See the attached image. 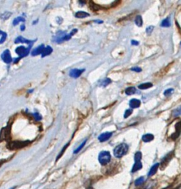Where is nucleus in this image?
Masks as SVG:
<instances>
[{
  "mask_svg": "<svg viewBox=\"0 0 181 189\" xmlns=\"http://www.w3.org/2000/svg\"><path fill=\"white\" fill-rule=\"evenodd\" d=\"M44 49H45V46H44V45H41L38 47H36V48H35L33 50V51L31 52V55H33V56L38 55L39 54L42 55Z\"/></svg>",
  "mask_w": 181,
  "mask_h": 189,
  "instance_id": "obj_10",
  "label": "nucleus"
},
{
  "mask_svg": "<svg viewBox=\"0 0 181 189\" xmlns=\"http://www.w3.org/2000/svg\"><path fill=\"white\" fill-rule=\"evenodd\" d=\"M173 153H174L173 151H172V152L169 153V154H168L167 155L164 157V159H163L162 162H161V169H164V168H165L166 166L168 165V163H169L170 162V160H172V158L173 157V155H174Z\"/></svg>",
  "mask_w": 181,
  "mask_h": 189,
  "instance_id": "obj_7",
  "label": "nucleus"
},
{
  "mask_svg": "<svg viewBox=\"0 0 181 189\" xmlns=\"http://www.w3.org/2000/svg\"><path fill=\"white\" fill-rule=\"evenodd\" d=\"M15 188H16V187H14V188H11V189H15Z\"/></svg>",
  "mask_w": 181,
  "mask_h": 189,
  "instance_id": "obj_41",
  "label": "nucleus"
},
{
  "mask_svg": "<svg viewBox=\"0 0 181 189\" xmlns=\"http://www.w3.org/2000/svg\"><path fill=\"white\" fill-rule=\"evenodd\" d=\"M132 112H133V110H127L126 111V112H125V114H124V118H128V117L130 116V115H131Z\"/></svg>",
  "mask_w": 181,
  "mask_h": 189,
  "instance_id": "obj_35",
  "label": "nucleus"
},
{
  "mask_svg": "<svg viewBox=\"0 0 181 189\" xmlns=\"http://www.w3.org/2000/svg\"><path fill=\"white\" fill-rule=\"evenodd\" d=\"M158 166H159V163H156L151 168L149 174H148V176H149V177H151V176H153L154 174H156V172H157L158 169Z\"/></svg>",
  "mask_w": 181,
  "mask_h": 189,
  "instance_id": "obj_16",
  "label": "nucleus"
},
{
  "mask_svg": "<svg viewBox=\"0 0 181 189\" xmlns=\"http://www.w3.org/2000/svg\"><path fill=\"white\" fill-rule=\"evenodd\" d=\"M136 92H137L136 89H135V87H133L126 88V90H125V93H126L127 95H132V94H134Z\"/></svg>",
  "mask_w": 181,
  "mask_h": 189,
  "instance_id": "obj_19",
  "label": "nucleus"
},
{
  "mask_svg": "<svg viewBox=\"0 0 181 189\" xmlns=\"http://www.w3.org/2000/svg\"><path fill=\"white\" fill-rule=\"evenodd\" d=\"M112 132H105L103 134L100 135L98 137V141L100 142H104L108 141L109 139L112 137Z\"/></svg>",
  "mask_w": 181,
  "mask_h": 189,
  "instance_id": "obj_9",
  "label": "nucleus"
},
{
  "mask_svg": "<svg viewBox=\"0 0 181 189\" xmlns=\"http://www.w3.org/2000/svg\"><path fill=\"white\" fill-rule=\"evenodd\" d=\"M129 146L126 143H120L114 149V155L115 157L120 158L128 152Z\"/></svg>",
  "mask_w": 181,
  "mask_h": 189,
  "instance_id": "obj_1",
  "label": "nucleus"
},
{
  "mask_svg": "<svg viewBox=\"0 0 181 189\" xmlns=\"http://www.w3.org/2000/svg\"><path fill=\"white\" fill-rule=\"evenodd\" d=\"M144 181H145V178L143 177H140V178L137 179V180H135V185H136V186H139V185H141L144 182Z\"/></svg>",
  "mask_w": 181,
  "mask_h": 189,
  "instance_id": "obj_26",
  "label": "nucleus"
},
{
  "mask_svg": "<svg viewBox=\"0 0 181 189\" xmlns=\"http://www.w3.org/2000/svg\"><path fill=\"white\" fill-rule=\"evenodd\" d=\"M132 71H135V72H137V73H140V72H141V68L140 67H133L131 69Z\"/></svg>",
  "mask_w": 181,
  "mask_h": 189,
  "instance_id": "obj_37",
  "label": "nucleus"
},
{
  "mask_svg": "<svg viewBox=\"0 0 181 189\" xmlns=\"http://www.w3.org/2000/svg\"><path fill=\"white\" fill-rule=\"evenodd\" d=\"M75 16L76 18H79V19H84V18L89 16V14L87 12H84V11H78L75 14Z\"/></svg>",
  "mask_w": 181,
  "mask_h": 189,
  "instance_id": "obj_14",
  "label": "nucleus"
},
{
  "mask_svg": "<svg viewBox=\"0 0 181 189\" xmlns=\"http://www.w3.org/2000/svg\"><path fill=\"white\" fill-rule=\"evenodd\" d=\"M2 32H1V31H0V34H2Z\"/></svg>",
  "mask_w": 181,
  "mask_h": 189,
  "instance_id": "obj_42",
  "label": "nucleus"
},
{
  "mask_svg": "<svg viewBox=\"0 0 181 189\" xmlns=\"http://www.w3.org/2000/svg\"><path fill=\"white\" fill-rule=\"evenodd\" d=\"M142 169V163L141 161H139V162H135V163L134 164V166H133V169H132V172L134 173V172H138V170H140V169Z\"/></svg>",
  "mask_w": 181,
  "mask_h": 189,
  "instance_id": "obj_17",
  "label": "nucleus"
},
{
  "mask_svg": "<svg viewBox=\"0 0 181 189\" xmlns=\"http://www.w3.org/2000/svg\"><path fill=\"white\" fill-rule=\"evenodd\" d=\"M153 29H154V27H153V26H149V27H148L147 28H146V33L149 34H149L151 33V32H152Z\"/></svg>",
  "mask_w": 181,
  "mask_h": 189,
  "instance_id": "obj_36",
  "label": "nucleus"
},
{
  "mask_svg": "<svg viewBox=\"0 0 181 189\" xmlns=\"http://www.w3.org/2000/svg\"><path fill=\"white\" fill-rule=\"evenodd\" d=\"M110 83L111 80L110 79H108V78H107V79H104V80H102V81H101L100 86H101V87H107V86L109 85Z\"/></svg>",
  "mask_w": 181,
  "mask_h": 189,
  "instance_id": "obj_25",
  "label": "nucleus"
},
{
  "mask_svg": "<svg viewBox=\"0 0 181 189\" xmlns=\"http://www.w3.org/2000/svg\"><path fill=\"white\" fill-rule=\"evenodd\" d=\"M174 89H168L164 92V95L165 96H169L170 94H172V92H173Z\"/></svg>",
  "mask_w": 181,
  "mask_h": 189,
  "instance_id": "obj_32",
  "label": "nucleus"
},
{
  "mask_svg": "<svg viewBox=\"0 0 181 189\" xmlns=\"http://www.w3.org/2000/svg\"><path fill=\"white\" fill-rule=\"evenodd\" d=\"M33 116H34V118L36 119V120H42V116H41V115H39V114H38L36 112V113H34V114H33Z\"/></svg>",
  "mask_w": 181,
  "mask_h": 189,
  "instance_id": "obj_34",
  "label": "nucleus"
},
{
  "mask_svg": "<svg viewBox=\"0 0 181 189\" xmlns=\"http://www.w3.org/2000/svg\"><path fill=\"white\" fill-rule=\"evenodd\" d=\"M84 70H85L84 69H73V70H71L70 71V76L72 78H73V79H77V78H79L81 76V75L83 73H84Z\"/></svg>",
  "mask_w": 181,
  "mask_h": 189,
  "instance_id": "obj_8",
  "label": "nucleus"
},
{
  "mask_svg": "<svg viewBox=\"0 0 181 189\" xmlns=\"http://www.w3.org/2000/svg\"><path fill=\"white\" fill-rule=\"evenodd\" d=\"M111 160L110 153L107 151H103L99 154L98 161L102 166H105L108 164Z\"/></svg>",
  "mask_w": 181,
  "mask_h": 189,
  "instance_id": "obj_3",
  "label": "nucleus"
},
{
  "mask_svg": "<svg viewBox=\"0 0 181 189\" xmlns=\"http://www.w3.org/2000/svg\"><path fill=\"white\" fill-rule=\"evenodd\" d=\"M6 38H7V34L5 33H2V38L0 39V44H2L5 41Z\"/></svg>",
  "mask_w": 181,
  "mask_h": 189,
  "instance_id": "obj_31",
  "label": "nucleus"
},
{
  "mask_svg": "<svg viewBox=\"0 0 181 189\" xmlns=\"http://www.w3.org/2000/svg\"><path fill=\"white\" fill-rule=\"evenodd\" d=\"M180 45H181V43H180Z\"/></svg>",
  "mask_w": 181,
  "mask_h": 189,
  "instance_id": "obj_43",
  "label": "nucleus"
},
{
  "mask_svg": "<svg viewBox=\"0 0 181 189\" xmlns=\"http://www.w3.org/2000/svg\"><path fill=\"white\" fill-rule=\"evenodd\" d=\"M141 157H142L141 152L138 151V152L135 153V162H139V161H141Z\"/></svg>",
  "mask_w": 181,
  "mask_h": 189,
  "instance_id": "obj_29",
  "label": "nucleus"
},
{
  "mask_svg": "<svg viewBox=\"0 0 181 189\" xmlns=\"http://www.w3.org/2000/svg\"><path fill=\"white\" fill-rule=\"evenodd\" d=\"M2 59L3 60L4 62H5L6 64H10L12 62V58H11V52L8 50H5L4 52L2 53V54L1 55Z\"/></svg>",
  "mask_w": 181,
  "mask_h": 189,
  "instance_id": "obj_6",
  "label": "nucleus"
},
{
  "mask_svg": "<svg viewBox=\"0 0 181 189\" xmlns=\"http://www.w3.org/2000/svg\"><path fill=\"white\" fill-rule=\"evenodd\" d=\"M153 139H154V136H153V135H151V134L144 135L143 136V138H142V140H143L144 142H146V143L151 141Z\"/></svg>",
  "mask_w": 181,
  "mask_h": 189,
  "instance_id": "obj_18",
  "label": "nucleus"
},
{
  "mask_svg": "<svg viewBox=\"0 0 181 189\" xmlns=\"http://www.w3.org/2000/svg\"><path fill=\"white\" fill-rule=\"evenodd\" d=\"M30 47H27V48H26V47H24L23 46L18 47L16 49V53L19 55V58H16V60L14 61V63H16L18 61H19L20 58L27 56V55L29 54V53H30Z\"/></svg>",
  "mask_w": 181,
  "mask_h": 189,
  "instance_id": "obj_4",
  "label": "nucleus"
},
{
  "mask_svg": "<svg viewBox=\"0 0 181 189\" xmlns=\"http://www.w3.org/2000/svg\"><path fill=\"white\" fill-rule=\"evenodd\" d=\"M87 139H85V140H84V141L83 142V143H81V145H80V146H79V148H78V149H76V150H75V151H74V154H77V153H79V151H81V150L83 148H84V146H85L86 142H87Z\"/></svg>",
  "mask_w": 181,
  "mask_h": 189,
  "instance_id": "obj_27",
  "label": "nucleus"
},
{
  "mask_svg": "<svg viewBox=\"0 0 181 189\" xmlns=\"http://www.w3.org/2000/svg\"><path fill=\"white\" fill-rule=\"evenodd\" d=\"M34 42V41H30L27 39H24L23 37L22 36H19L15 39V43H26V44H28V45H32L33 43Z\"/></svg>",
  "mask_w": 181,
  "mask_h": 189,
  "instance_id": "obj_11",
  "label": "nucleus"
},
{
  "mask_svg": "<svg viewBox=\"0 0 181 189\" xmlns=\"http://www.w3.org/2000/svg\"><path fill=\"white\" fill-rule=\"evenodd\" d=\"M135 24H136L137 26H138V27H141V26L143 25V19H142L141 16H137L136 17H135Z\"/></svg>",
  "mask_w": 181,
  "mask_h": 189,
  "instance_id": "obj_21",
  "label": "nucleus"
},
{
  "mask_svg": "<svg viewBox=\"0 0 181 189\" xmlns=\"http://www.w3.org/2000/svg\"><path fill=\"white\" fill-rule=\"evenodd\" d=\"M20 29H21V30H22V31H23V30H24V29H25V26H24V24H22V25L21 26Z\"/></svg>",
  "mask_w": 181,
  "mask_h": 189,
  "instance_id": "obj_40",
  "label": "nucleus"
},
{
  "mask_svg": "<svg viewBox=\"0 0 181 189\" xmlns=\"http://www.w3.org/2000/svg\"><path fill=\"white\" fill-rule=\"evenodd\" d=\"M132 45H138V42H137V41L133 40L132 41Z\"/></svg>",
  "mask_w": 181,
  "mask_h": 189,
  "instance_id": "obj_39",
  "label": "nucleus"
},
{
  "mask_svg": "<svg viewBox=\"0 0 181 189\" xmlns=\"http://www.w3.org/2000/svg\"><path fill=\"white\" fill-rule=\"evenodd\" d=\"M25 22V19H24V18L22 17V16H19V17H16L15 19L14 20V22H13V24H14V26L17 25L18 24L20 23V22Z\"/></svg>",
  "mask_w": 181,
  "mask_h": 189,
  "instance_id": "obj_22",
  "label": "nucleus"
},
{
  "mask_svg": "<svg viewBox=\"0 0 181 189\" xmlns=\"http://www.w3.org/2000/svg\"><path fill=\"white\" fill-rule=\"evenodd\" d=\"M5 162H6V160H4V159L0 160V167H1V166H2Z\"/></svg>",
  "mask_w": 181,
  "mask_h": 189,
  "instance_id": "obj_38",
  "label": "nucleus"
},
{
  "mask_svg": "<svg viewBox=\"0 0 181 189\" xmlns=\"http://www.w3.org/2000/svg\"><path fill=\"white\" fill-rule=\"evenodd\" d=\"M176 133H174V135H172V138H173V139H175V138H177V137L179 136V135L180 134L181 132V122H180V123H177V125H176Z\"/></svg>",
  "mask_w": 181,
  "mask_h": 189,
  "instance_id": "obj_15",
  "label": "nucleus"
},
{
  "mask_svg": "<svg viewBox=\"0 0 181 189\" xmlns=\"http://www.w3.org/2000/svg\"><path fill=\"white\" fill-rule=\"evenodd\" d=\"M170 25H171V22H170V18L169 17L166 18V19H164V20L162 22V23H161V26H162V27H168Z\"/></svg>",
  "mask_w": 181,
  "mask_h": 189,
  "instance_id": "obj_23",
  "label": "nucleus"
},
{
  "mask_svg": "<svg viewBox=\"0 0 181 189\" xmlns=\"http://www.w3.org/2000/svg\"><path fill=\"white\" fill-rule=\"evenodd\" d=\"M151 87H152V84H151V83L147 82V83H143V84L139 85L138 86V88L141 89H149V88Z\"/></svg>",
  "mask_w": 181,
  "mask_h": 189,
  "instance_id": "obj_20",
  "label": "nucleus"
},
{
  "mask_svg": "<svg viewBox=\"0 0 181 189\" xmlns=\"http://www.w3.org/2000/svg\"><path fill=\"white\" fill-rule=\"evenodd\" d=\"M11 15H12V14L10 12H5L4 14H2L1 15V18L2 19H9L10 16H11Z\"/></svg>",
  "mask_w": 181,
  "mask_h": 189,
  "instance_id": "obj_30",
  "label": "nucleus"
},
{
  "mask_svg": "<svg viewBox=\"0 0 181 189\" xmlns=\"http://www.w3.org/2000/svg\"><path fill=\"white\" fill-rule=\"evenodd\" d=\"M140 105H141V101L138 100V99H132L130 101V107L131 108H138Z\"/></svg>",
  "mask_w": 181,
  "mask_h": 189,
  "instance_id": "obj_12",
  "label": "nucleus"
},
{
  "mask_svg": "<svg viewBox=\"0 0 181 189\" xmlns=\"http://www.w3.org/2000/svg\"><path fill=\"white\" fill-rule=\"evenodd\" d=\"M30 143L29 141H12L9 142L8 144V148L11 150L19 149L25 147Z\"/></svg>",
  "mask_w": 181,
  "mask_h": 189,
  "instance_id": "obj_2",
  "label": "nucleus"
},
{
  "mask_svg": "<svg viewBox=\"0 0 181 189\" xmlns=\"http://www.w3.org/2000/svg\"><path fill=\"white\" fill-rule=\"evenodd\" d=\"M69 146V143H67V145H66V146H64V149H62V151H61V152H60V153H59V154H58V157H57V160H58V158H59V157H61V156H62V154H64V151H65V150H66V149H67V146Z\"/></svg>",
  "mask_w": 181,
  "mask_h": 189,
  "instance_id": "obj_33",
  "label": "nucleus"
},
{
  "mask_svg": "<svg viewBox=\"0 0 181 189\" xmlns=\"http://www.w3.org/2000/svg\"><path fill=\"white\" fill-rule=\"evenodd\" d=\"M173 115L174 117L180 116L181 115V106L180 107H179L178 108H177L176 110H174L173 111Z\"/></svg>",
  "mask_w": 181,
  "mask_h": 189,
  "instance_id": "obj_28",
  "label": "nucleus"
},
{
  "mask_svg": "<svg viewBox=\"0 0 181 189\" xmlns=\"http://www.w3.org/2000/svg\"><path fill=\"white\" fill-rule=\"evenodd\" d=\"M11 138V125L3 128L0 132V141H8Z\"/></svg>",
  "mask_w": 181,
  "mask_h": 189,
  "instance_id": "obj_5",
  "label": "nucleus"
},
{
  "mask_svg": "<svg viewBox=\"0 0 181 189\" xmlns=\"http://www.w3.org/2000/svg\"><path fill=\"white\" fill-rule=\"evenodd\" d=\"M89 8H90L91 10H92L93 11H98V10L101 8L100 7H99V5L95 4L93 2H89Z\"/></svg>",
  "mask_w": 181,
  "mask_h": 189,
  "instance_id": "obj_24",
  "label": "nucleus"
},
{
  "mask_svg": "<svg viewBox=\"0 0 181 189\" xmlns=\"http://www.w3.org/2000/svg\"><path fill=\"white\" fill-rule=\"evenodd\" d=\"M52 52H53V49H52V47L50 46H47L46 47H45V49H44L43 52H42V57L44 58V57L47 56V55H50L52 53Z\"/></svg>",
  "mask_w": 181,
  "mask_h": 189,
  "instance_id": "obj_13",
  "label": "nucleus"
}]
</instances>
